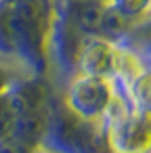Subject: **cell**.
<instances>
[{"label":"cell","instance_id":"cell-1","mask_svg":"<svg viewBox=\"0 0 151 153\" xmlns=\"http://www.w3.org/2000/svg\"><path fill=\"white\" fill-rule=\"evenodd\" d=\"M103 13H105V9L99 0H76L71 4V23L80 32L99 34Z\"/></svg>","mask_w":151,"mask_h":153},{"label":"cell","instance_id":"cell-2","mask_svg":"<svg viewBox=\"0 0 151 153\" xmlns=\"http://www.w3.org/2000/svg\"><path fill=\"white\" fill-rule=\"evenodd\" d=\"M82 59V69L88 71L90 76H99L103 71H107L109 67H113V53L109 51V46L105 42H90L84 44L80 48Z\"/></svg>","mask_w":151,"mask_h":153},{"label":"cell","instance_id":"cell-3","mask_svg":"<svg viewBox=\"0 0 151 153\" xmlns=\"http://www.w3.org/2000/svg\"><path fill=\"white\" fill-rule=\"evenodd\" d=\"M147 2H149V0H118V9H115V11L128 19V15L138 13Z\"/></svg>","mask_w":151,"mask_h":153}]
</instances>
